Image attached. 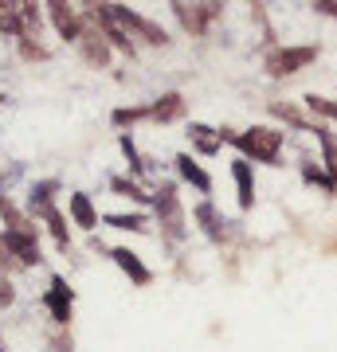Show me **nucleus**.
Listing matches in <instances>:
<instances>
[{
    "label": "nucleus",
    "instance_id": "f257e3e1",
    "mask_svg": "<svg viewBox=\"0 0 337 352\" xmlns=\"http://www.w3.org/2000/svg\"><path fill=\"white\" fill-rule=\"evenodd\" d=\"M283 141H287V133H278V129H271V126H255V129H247V133H239L236 145L243 149V161L255 157V161H263V164H275L278 153H283Z\"/></svg>",
    "mask_w": 337,
    "mask_h": 352
},
{
    "label": "nucleus",
    "instance_id": "f03ea898",
    "mask_svg": "<svg viewBox=\"0 0 337 352\" xmlns=\"http://www.w3.org/2000/svg\"><path fill=\"white\" fill-rule=\"evenodd\" d=\"M314 55H318L314 47H278V51L267 55V75L287 78V75H294V71H302V67H310Z\"/></svg>",
    "mask_w": 337,
    "mask_h": 352
},
{
    "label": "nucleus",
    "instance_id": "7ed1b4c3",
    "mask_svg": "<svg viewBox=\"0 0 337 352\" xmlns=\"http://www.w3.org/2000/svg\"><path fill=\"white\" fill-rule=\"evenodd\" d=\"M157 219H161V227H165V235L169 239H181L185 235V212H181V200H176V188L173 184H161V192H157Z\"/></svg>",
    "mask_w": 337,
    "mask_h": 352
},
{
    "label": "nucleus",
    "instance_id": "20e7f679",
    "mask_svg": "<svg viewBox=\"0 0 337 352\" xmlns=\"http://www.w3.org/2000/svg\"><path fill=\"white\" fill-rule=\"evenodd\" d=\"M110 16L125 28V32H138L145 43H157V47H161V43H169V36H165V28H161V24H153V20H145V16L130 12L125 4H110Z\"/></svg>",
    "mask_w": 337,
    "mask_h": 352
},
{
    "label": "nucleus",
    "instance_id": "39448f33",
    "mask_svg": "<svg viewBox=\"0 0 337 352\" xmlns=\"http://www.w3.org/2000/svg\"><path fill=\"white\" fill-rule=\"evenodd\" d=\"M0 247H4V254H12L16 263H24V266L43 263V258H39V247H36V235H24V231H4V235H0Z\"/></svg>",
    "mask_w": 337,
    "mask_h": 352
},
{
    "label": "nucleus",
    "instance_id": "423d86ee",
    "mask_svg": "<svg viewBox=\"0 0 337 352\" xmlns=\"http://www.w3.org/2000/svg\"><path fill=\"white\" fill-rule=\"evenodd\" d=\"M71 298H75V294H71V286H67V282L55 274V278H51V289H48V298H43V302H48L51 317H55L59 325H67V321H71Z\"/></svg>",
    "mask_w": 337,
    "mask_h": 352
},
{
    "label": "nucleus",
    "instance_id": "0eeeda50",
    "mask_svg": "<svg viewBox=\"0 0 337 352\" xmlns=\"http://www.w3.org/2000/svg\"><path fill=\"white\" fill-rule=\"evenodd\" d=\"M173 12L181 16V24H185L192 36H200V32L208 28V20L220 12V4H173Z\"/></svg>",
    "mask_w": 337,
    "mask_h": 352
},
{
    "label": "nucleus",
    "instance_id": "6e6552de",
    "mask_svg": "<svg viewBox=\"0 0 337 352\" xmlns=\"http://www.w3.org/2000/svg\"><path fill=\"white\" fill-rule=\"evenodd\" d=\"M79 47H83V55H87L90 63H106V59H110V47H106V36H102L99 32V24H94V20H90L87 28H83V36H79Z\"/></svg>",
    "mask_w": 337,
    "mask_h": 352
},
{
    "label": "nucleus",
    "instance_id": "1a4fd4ad",
    "mask_svg": "<svg viewBox=\"0 0 337 352\" xmlns=\"http://www.w3.org/2000/svg\"><path fill=\"white\" fill-rule=\"evenodd\" d=\"M110 258L114 263H118V270H125V274H130V282H134V286H150V270H145V266H141V258L134 251H125V247H114L110 251Z\"/></svg>",
    "mask_w": 337,
    "mask_h": 352
},
{
    "label": "nucleus",
    "instance_id": "9d476101",
    "mask_svg": "<svg viewBox=\"0 0 337 352\" xmlns=\"http://www.w3.org/2000/svg\"><path fill=\"white\" fill-rule=\"evenodd\" d=\"M48 12H51V24H55V32H59L63 39H75L83 36V24H79V16L75 8H67V4H48Z\"/></svg>",
    "mask_w": 337,
    "mask_h": 352
},
{
    "label": "nucleus",
    "instance_id": "9b49d317",
    "mask_svg": "<svg viewBox=\"0 0 337 352\" xmlns=\"http://www.w3.org/2000/svg\"><path fill=\"white\" fill-rule=\"evenodd\" d=\"M232 176H236V188H239V208H251L255 204V180H251V161L239 157L232 164Z\"/></svg>",
    "mask_w": 337,
    "mask_h": 352
},
{
    "label": "nucleus",
    "instance_id": "f8f14e48",
    "mask_svg": "<svg viewBox=\"0 0 337 352\" xmlns=\"http://www.w3.org/2000/svg\"><path fill=\"white\" fill-rule=\"evenodd\" d=\"M67 208H71V219H75L79 227H99V212H94V204H90V196H83V192H75L71 200H67Z\"/></svg>",
    "mask_w": 337,
    "mask_h": 352
},
{
    "label": "nucleus",
    "instance_id": "ddd939ff",
    "mask_svg": "<svg viewBox=\"0 0 337 352\" xmlns=\"http://www.w3.org/2000/svg\"><path fill=\"white\" fill-rule=\"evenodd\" d=\"M176 173L185 176L188 184H196L200 192H212V176L204 173V168H200V164L192 161V157H185V153H181V157H176Z\"/></svg>",
    "mask_w": 337,
    "mask_h": 352
},
{
    "label": "nucleus",
    "instance_id": "4468645a",
    "mask_svg": "<svg viewBox=\"0 0 337 352\" xmlns=\"http://www.w3.org/2000/svg\"><path fill=\"white\" fill-rule=\"evenodd\" d=\"M0 215H4V223H8V231H24V235H36V223L28 219L20 208H16L8 196H0Z\"/></svg>",
    "mask_w": 337,
    "mask_h": 352
},
{
    "label": "nucleus",
    "instance_id": "2eb2a0df",
    "mask_svg": "<svg viewBox=\"0 0 337 352\" xmlns=\"http://www.w3.org/2000/svg\"><path fill=\"white\" fill-rule=\"evenodd\" d=\"M188 138H192V145H196L204 157H212V153H220V129H208V126H200V122H192V129H188Z\"/></svg>",
    "mask_w": 337,
    "mask_h": 352
},
{
    "label": "nucleus",
    "instance_id": "dca6fc26",
    "mask_svg": "<svg viewBox=\"0 0 337 352\" xmlns=\"http://www.w3.org/2000/svg\"><path fill=\"white\" fill-rule=\"evenodd\" d=\"M196 219L204 223V231H208V239H216V243H224V239H227V227H232V223H224V219L216 215V208H212V204H200V208H196Z\"/></svg>",
    "mask_w": 337,
    "mask_h": 352
},
{
    "label": "nucleus",
    "instance_id": "f3484780",
    "mask_svg": "<svg viewBox=\"0 0 337 352\" xmlns=\"http://www.w3.org/2000/svg\"><path fill=\"white\" fill-rule=\"evenodd\" d=\"M181 113H185V98H181V94H161V98L150 106V118H157V122H173Z\"/></svg>",
    "mask_w": 337,
    "mask_h": 352
},
{
    "label": "nucleus",
    "instance_id": "a211bd4d",
    "mask_svg": "<svg viewBox=\"0 0 337 352\" xmlns=\"http://www.w3.org/2000/svg\"><path fill=\"white\" fill-rule=\"evenodd\" d=\"M0 32H8L16 39H28L24 20H20V4H0Z\"/></svg>",
    "mask_w": 337,
    "mask_h": 352
},
{
    "label": "nucleus",
    "instance_id": "6ab92c4d",
    "mask_svg": "<svg viewBox=\"0 0 337 352\" xmlns=\"http://www.w3.org/2000/svg\"><path fill=\"white\" fill-rule=\"evenodd\" d=\"M55 188H59L55 180H43V184H36V188H32V212H36L39 219H43V215H48L51 208H55V204H51V196H55Z\"/></svg>",
    "mask_w": 337,
    "mask_h": 352
},
{
    "label": "nucleus",
    "instance_id": "aec40b11",
    "mask_svg": "<svg viewBox=\"0 0 337 352\" xmlns=\"http://www.w3.org/2000/svg\"><path fill=\"white\" fill-rule=\"evenodd\" d=\"M318 141H322V149H325V164H329V180L337 184V141L329 138V129H318Z\"/></svg>",
    "mask_w": 337,
    "mask_h": 352
},
{
    "label": "nucleus",
    "instance_id": "412c9836",
    "mask_svg": "<svg viewBox=\"0 0 337 352\" xmlns=\"http://www.w3.org/2000/svg\"><path fill=\"white\" fill-rule=\"evenodd\" d=\"M110 188L118 192V196H125V200H138V204L150 200V196H145V192H141L138 184H134V180H125V176H114V180H110Z\"/></svg>",
    "mask_w": 337,
    "mask_h": 352
},
{
    "label": "nucleus",
    "instance_id": "4be33fe9",
    "mask_svg": "<svg viewBox=\"0 0 337 352\" xmlns=\"http://www.w3.org/2000/svg\"><path fill=\"white\" fill-rule=\"evenodd\" d=\"M306 106H310L314 113H325V118H334V122H337V102H334V98H322V94H306Z\"/></svg>",
    "mask_w": 337,
    "mask_h": 352
},
{
    "label": "nucleus",
    "instance_id": "5701e85b",
    "mask_svg": "<svg viewBox=\"0 0 337 352\" xmlns=\"http://www.w3.org/2000/svg\"><path fill=\"white\" fill-rule=\"evenodd\" d=\"M106 223L122 231H145V215H106Z\"/></svg>",
    "mask_w": 337,
    "mask_h": 352
},
{
    "label": "nucleus",
    "instance_id": "b1692460",
    "mask_svg": "<svg viewBox=\"0 0 337 352\" xmlns=\"http://www.w3.org/2000/svg\"><path fill=\"white\" fill-rule=\"evenodd\" d=\"M43 219H48V227H51V235H55V239H59V247H67V227H63V215L55 212V208H51V212L43 215Z\"/></svg>",
    "mask_w": 337,
    "mask_h": 352
},
{
    "label": "nucleus",
    "instance_id": "393cba45",
    "mask_svg": "<svg viewBox=\"0 0 337 352\" xmlns=\"http://www.w3.org/2000/svg\"><path fill=\"white\" fill-rule=\"evenodd\" d=\"M271 113H278V118H287L290 126H306V118H302L294 106H283V102H271Z\"/></svg>",
    "mask_w": 337,
    "mask_h": 352
},
{
    "label": "nucleus",
    "instance_id": "a878e982",
    "mask_svg": "<svg viewBox=\"0 0 337 352\" xmlns=\"http://www.w3.org/2000/svg\"><path fill=\"white\" fill-rule=\"evenodd\" d=\"M141 118H150V110H114V126H134Z\"/></svg>",
    "mask_w": 337,
    "mask_h": 352
},
{
    "label": "nucleus",
    "instance_id": "bb28decb",
    "mask_svg": "<svg viewBox=\"0 0 337 352\" xmlns=\"http://www.w3.org/2000/svg\"><path fill=\"white\" fill-rule=\"evenodd\" d=\"M122 153L130 157V168H134V173H145V164H141V157H138V149H134L130 133H122Z\"/></svg>",
    "mask_w": 337,
    "mask_h": 352
},
{
    "label": "nucleus",
    "instance_id": "cd10ccee",
    "mask_svg": "<svg viewBox=\"0 0 337 352\" xmlns=\"http://www.w3.org/2000/svg\"><path fill=\"white\" fill-rule=\"evenodd\" d=\"M302 176L310 180V184H322V188H334V180L322 173V168H314V164H302Z\"/></svg>",
    "mask_w": 337,
    "mask_h": 352
},
{
    "label": "nucleus",
    "instance_id": "c85d7f7f",
    "mask_svg": "<svg viewBox=\"0 0 337 352\" xmlns=\"http://www.w3.org/2000/svg\"><path fill=\"white\" fill-rule=\"evenodd\" d=\"M20 20H24V32H32V28L39 32V12H36V4H20Z\"/></svg>",
    "mask_w": 337,
    "mask_h": 352
},
{
    "label": "nucleus",
    "instance_id": "c756f323",
    "mask_svg": "<svg viewBox=\"0 0 337 352\" xmlns=\"http://www.w3.org/2000/svg\"><path fill=\"white\" fill-rule=\"evenodd\" d=\"M20 51H24L28 59H43V47H36V43H28V39H20Z\"/></svg>",
    "mask_w": 337,
    "mask_h": 352
},
{
    "label": "nucleus",
    "instance_id": "7c9ffc66",
    "mask_svg": "<svg viewBox=\"0 0 337 352\" xmlns=\"http://www.w3.org/2000/svg\"><path fill=\"white\" fill-rule=\"evenodd\" d=\"M12 286H8V278H0V305H12Z\"/></svg>",
    "mask_w": 337,
    "mask_h": 352
},
{
    "label": "nucleus",
    "instance_id": "2f4dec72",
    "mask_svg": "<svg viewBox=\"0 0 337 352\" xmlns=\"http://www.w3.org/2000/svg\"><path fill=\"white\" fill-rule=\"evenodd\" d=\"M314 8H318V12H325V16H334V20H337V0H318Z\"/></svg>",
    "mask_w": 337,
    "mask_h": 352
},
{
    "label": "nucleus",
    "instance_id": "473e14b6",
    "mask_svg": "<svg viewBox=\"0 0 337 352\" xmlns=\"http://www.w3.org/2000/svg\"><path fill=\"white\" fill-rule=\"evenodd\" d=\"M0 352H4V340H0Z\"/></svg>",
    "mask_w": 337,
    "mask_h": 352
}]
</instances>
